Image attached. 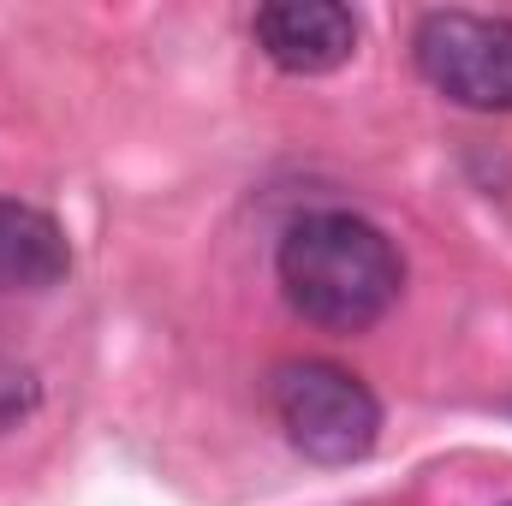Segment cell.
I'll list each match as a JSON object with an SVG mask.
<instances>
[{
    "label": "cell",
    "instance_id": "obj_1",
    "mask_svg": "<svg viewBox=\"0 0 512 506\" xmlns=\"http://www.w3.org/2000/svg\"><path fill=\"white\" fill-rule=\"evenodd\" d=\"M286 304L328 334L376 328L405 292V256L358 209H304L274 251Z\"/></svg>",
    "mask_w": 512,
    "mask_h": 506
},
{
    "label": "cell",
    "instance_id": "obj_2",
    "mask_svg": "<svg viewBox=\"0 0 512 506\" xmlns=\"http://www.w3.org/2000/svg\"><path fill=\"white\" fill-rule=\"evenodd\" d=\"M268 405L310 465H358L382 441V399L328 358H292L268 376Z\"/></svg>",
    "mask_w": 512,
    "mask_h": 506
},
{
    "label": "cell",
    "instance_id": "obj_3",
    "mask_svg": "<svg viewBox=\"0 0 512 506\" xmlns=\"http://www.w3.org/2000/svg\"><path fill=\"white\" fill-rule=\"evenodd\" d=\"M423 84L471 114H512V18L507 12H423L411 30Z\"/></svg>",
    "mask_w": 512,
    "mask_h": 506
},
{
    "label": "cell",
    "instance_id": "obj_4",
    "mask_svg": "<svg viewBox=\"0 0 512 506\" xmlns=\"http://www.w3.org/2000/svg\"><path fill=\"white\" fill-rule=\"evenodd\" d=\"M251 36L268 66H280L292 78H322L358 54L364 24L340 0H268V6H256Z\"/></svg>",
    "mask_w": 512,
    "mask_h": 506
},
{
    "label": "cell",
    "instance_id": "obj_5",
    "mask_svg": "<svg viewBox=\"0 0 512 506\" xmlns=\"http://www.w3.org/2000/svg\"><path fill=\"white\" fill-rule=\"evenodd\" d=\"M72 274L66 227L18 197H0V292H54Z\"/></svg>",
    "mask_w": 512,
    "mask_h": 506
},
{
    "label": "cell",
    "instance_id": "obj_6",
    "mask_svg": "<svg viewBox=\"0 0 512 506\" xmlns=\"http://www.w3.org/2000/svg\"><path fill=\"white\" fill-rule=\"evenodd\" d=\"M36 399H42L36 376H24V370H0V429H12L18 417H30Z\"/></svg>",
    "mask_w": 512,
    "mask_h": 506
},
{
    "label": "cell",
    "instance_id": "obj_7",
    "mask_svg": "<svg viewBox=\"0 0 512 506\" xmlns=\"http://www.w3.org/2000/svg\"><path fill=\"white\" fill-rule=\"evenodd\" d=\"M507 506H512V501H507Z\"/></svg>",
    "mask_w": 512,
    "mask_h": 506
}]
</instances>
